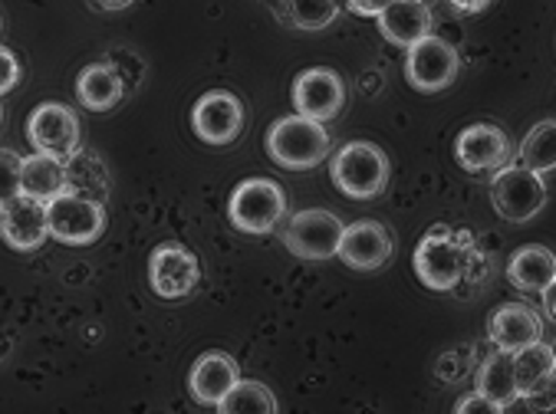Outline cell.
Masks as SVG:
<instances>
[{
  "mask_svg": "<svg viewBox=\"0 0 556 414\" xmlns=\"http://www.w3.org/2000/svg\"><path fill=\"white\" fill-rule=\"evenodd\" d=\"M329 178L346 197L372 200L389 184V158L372 142H350L329 161Z\"/></svg>",
  "mask_w": 556,
  "mask_h": 414,
  "instance_id": "1",
  "label": "cell"
},
{
  "mask_svg": "<svg viewBox=\"0 0 556 414\" xmlns=\"http://www.w3.org/2000/svg\"><path fill=\"white\" fill-rule=\"evenodd\" d=\"M267 155L287 171H309L329 155V132L306 116H283L267 132Z\"/></svg>",
  "mask_w": 556,
  "mask_h": 414,
  "instance_id": "2",
  "label": "cell"
},
{
  "mask_svg": "<svg viewBox=\"0 0 556 414\" xmlns=\"http://www.w3.org/2000/svg\"><path fill=\"white\" fill-rule=\"evenodd\" d=\"M287 215L283 187L270 178H248L228 200V218L244 234H270Z\"/></svg>",
  "mask_w": 556,
  "mask_h": 414,
  "instance_id": "3",
  "label": "cell"
},
{
  "mask_svg": "<svg viewBox=\"0 0 556 414\" xmlns=\"http://www.w3.org/2000/svg\"><path fill=\"white\" fill-rule=\"evenodd\" d=\"M491 204L504 221L527 224L546 207V181L523 165H504L491 181Z\"/></svg>",
  "mask_w": 556,
  "mask_h": 414,
  "instance_id": "4",
  "label": "cell"
},
{
  "mask_svg": "<svg viewBox=\"0 0 556 414\" xmlns=\"http://www.w3.org/2000/svg\"><path fill=\"white\" fill-rule=\"evenodd\" d=\"M47 224L50 237H56L60 244L86 247L99 241V234L105 231V207L102 200H92L86 194L63 191L53 200H47Z\"/></svg>",
  "mask_w": 556,
  "mask_h": 414,
  "instance_id": "5",
  "label": "cell"
},
{
  "mask_svg": "<svg viewBox=\"0 0 556 414\" xmlns=\"http://www.w3.org/2000/svg\"><path fill=\"white\" fill-rule=\"evenodd\" d=\"M343 221L323 211V207H309V211H300L287 221L283 231V244L293 257L300 260H329L340 250V237H343Z\"/></svg>",
  "mask_w": 556,
  "mask_h": 414,
  "instance_id": "6",
  "label": "cell"
},
{
  "mask_svg": "<svg viewBox=\"0 0 556 414\" xmlns=\"http://www.w3.org/2000/svg\"><path fill=\"white\" fill-rule=\"evenodd\" d=\"M343 106H346V82L340 79L337 69L313 66L293 79L296 116H306L313 122H329L343 113Z\"/></svg>",
  "mask_w": 556,
  "mask_h": 414,
  "instance_id": "7",
  "label": "cell"
},
{
  "mask_svg": "<svg viewBox=\"0 0 556 414\" xmlns=\"http://www.w3.org/2000/svg\"><path fill=\"white\" fill-rule=\"evenodd\" d=\"M191 129L204 145H231L244 132V106L228 89L204 92L191 109Z\"/></svg>",
  "mask_w": 556,
  "mask_h": 414,
  "instance_id": "8",
  "label": "cell"
},
{
  "mask_svg": "<svg viewBox=\"0 0 556 414\" xmlns=\"http://www.w3.org/2000/svg\"><path fill=\"white\" fill-rule=\"evenodd\" d=\"M405 76L418 92H441L448 89L458 76V50L444 43L441 37L428 34L418 43L408 47L405 56Z\"/></svg>",
  "mask_w": 556,
  "mask_h": 414,
  "instance_id": "9",
  "label": "cell"
},
{
  "mask_svg": "<svg viewBox=\"0 0 556 414\" xmlns=\"http://www.w3.org/2000/svg\"><path fill=\"white\" fill-rule=\"evenodd\" d=\"M465 247L455 244L448 234H428L415 247V273L428 289H455L465 276Z\"/></svg>",
  "mask_w": 556,
  "mask_h": 414,
  "instance_id": "10",
  "label": "cell"
},
{
  "mask_svg": "<svg viewBox=\"0 0 556 414\" xmlns=\"http://www.w3.org/2000/svg\"><path fill=\"white\" fill-rule=\"evenodd\" d=\"M27 139L37 152H47L66 161L79 148V119L70 106L43 102L27 119Z\"/></svg>",
  "mask_w": 556,
  "mask_h": 414,
  "instance_id": "11",
  "label": "cell"
},
{
  "mask_svg": "<svg viewBox=\"0 0 556 414\" xmlns=\"http://www.w3.org/2000/svg\"><path fill=\"white\" fill-rule=\"evenodd\" d=\"M198 257L181 244H162L149 257V283L162 299H181L198 286Z\"/></svg>",
  "mask_w": 556,
  "mask_h": 414,
  "instance_id": "12",
  "label": "cell"
},
{
  "mask_svg": "<svg viewBox=\"0 0 556 414\" xmlns=\"http://www.w3.org/2000/svg\"><path fill=\"white\" fill-rule=\"evenodd\" d=\"M455 158L471 174L497 171V168H504L510 161V139L504 135V129L488 126V122L468 126L455 139Z\"/></svg>",
  "mask_w": 556,
  "mask_h": 414,
  "instance_id": "13",
  "label": "cell"
},
{
  "mask_svg": "<svg viewBox=\"0 0 556 414\" xmlns=\"http://www.w3.org/2000/svg\"><path fill=\"white\" fill-rule=\"evenodd\" d=\"M0 237H4L14 250H37L50 237L47 200L17 194L11 204L0 207Z\"/></svg>",
  "mask_w": 556,
  "mask_h": 414,
  "instance_id": "14",
  "label": "cell"
},
{
  "mask_svg": "<svg viewBox=\"0 0 556 414\" xmlns=\"http://www.w3.org/2000/svg\"><path fill=\"white\" fill-rule=\"evenodd\" d=\"M337 257L353 270H379L392 257V237L379 221H356L343 228Z\"/></svg>",
  "mask_w": 556,
  "mask_h": 414,
  "instance_id": "15",
  "label": "cell"
},
{
  "mask_svg": "<svg viewBox=\"0 0 556 414\" xmlns=\"http://www.w3.org/2000/svg\"><path fill=\"white\" fill-rule=\"evenodd\" d=\"M238 378L241 368L228 352H204L188 372V391L198 404L217 407V401L238 385Z\"/></svg>",
  "mask_w": 556,
  "mask_h": 414,
  "instance_id": "16",
  "label": "cell"
},
{
  "mask_svg": "<svg viewBox=\"0 0 556 414\" xmlns=\"http://www.w3.org/2000/svg\"><path fill=\"white\" fill-rule=\"evenodd\" d=\"M488 336L501 352H517L543 339V320L523 302H504L494 309V316L488 323Z\"/></svg>",
  "mask_w": 556,
  "mask_h": 414,
  "instance_id": "17",
  "label": "cell"
},
{
  "mask_svg": "<svg viewBox=\"0 0 556 414\" xmlns=\"http://www.w3.org/2000/svg\"><path fill=\"white\" fill-rule=\"evenodd\" d=\"M510 362H514L517 398H536V394L549 391L553 372H556V352H553L549 342L536 339V342L510 352Z\"/></svg>",
  "mask_w": 556,
  "mask_h": 414,
  "instance_id": "18",
  "label": "cell"
},
{
  "mask_svg": "<svg viewBox=\"0 0 556 414\" xmlns=\"http://www.w3.org/2000/svg\"><path fill=\"white\" fill-rule=\"evenodd\" d=\"M376 21H379L382 37L405 50L431 34V11L421 4V0H392Z\"/></svg>",
  "mask_w": 556,
  "mask_h": 414,
  "instance_id": "19",
  "label": "cell"
},
{
  "mask_svg": "<svg viewBox=\"0 0 556 414\" xmlns=\"http://www.w3.org/2000/svg\"><path fill=\"white\" fill-rule=\"evenodd\" d=\"M126 92V82L113 63H92L79 73L76 79V95L86 109L92 113H109L119 106V99Z\"/></svg>",
  "mask_w": 556,
  "mask_h": 414,
  "instance_id": "20",
  "label": "cell"
},
{
  "mask_svg": "<svg viewBox=\"0 0 556 414\" xmlns=\"http://www.w3.org/2000/svg\"><path fill=\"white\" fill-rule=\"evenodd\" d=\"M507 280L520 289V293H543L546 286L556 283V257L549 247H520L510 263H507Z\"/></svg>",
  "mask_w": 556,
  "mask_h": 414,
  "instance_id": "21",
  "label": "cell"
},
{
  "mask_svg": "<svg viewBox=\"0 0 556 414\" xmlns=\"http://www.w3.org/2000/svg\"><path fill=\"white\" fill-rule=\"evenodd\" d=\"M66 191V165L47 152H34L21 161V194L37 200H53Z\"/></svg>",
  "mask_w": 556,
  "mask_h": 414,
  "instance_id": "22",
  "label": "cell"
},
{
  "mask_svg": "<svg viewBox=\"0 0 556 414\" xmlns=\"http://www.w3.org/2000/svg\"><path fill=\"white\" fill-rule=\"evenodd\" d=\"M478 391L494 401L501 411L510 407L517 401V385H514V362L510 352H494L491 359H484V365L478 368Z\"/></svg>",
  "mask_w": 556,
  "mask_h": 414,
  "instance_id": "23",
  "label": "cell"
},
{
  "mask_svg": "<svg viewBox=\"0 0 556 414\" xmlns=\"http://www.w3.org/2000/svg\"><path fill=\"white\" fill-rule=\"evenodd\" d=\"M66 191H76V194H86L92 200H105L109 194V174L102 168V161L89 152H73L66 161Z\"/></svg>",
  "mask_w": 556,
  "mask_h": 414,
  "instance_id": "24",
  "label": "cell"
},
{
  "mask_svg": "<svg viewBox=\"0 0 556 414\" xmlns=\"http://www.w3.org/2000/svg\"><path fill=\"white\" fill-rule=\"evenodd\" d=\"M517 158H520L523 168H530V171H536V174L546 178V174L553 171V165H556V122H553V119L536 122V126L523 135Z\"/></svg>",
  "mask_w": 556,
  "mask_h": 414,
  "instance_id": "25",
  "label": "cell"
},
{
  "mask_svg": "<svg viewBox=\"0 0 556 414\" xmlns=\"http://www.w3.org/2000/svg\"><path fill=\"white\" fill-rule=\"evenodd\" d=\"M277 398L264 381H248L238 378V385L217 401L220 414H277Z\"/></svg>",
  "mask_w": 556,
  "mask_h": 414,
  "instance_id": "26",
  "label": "cell"
},
{
  "mask_svg": "<svg viewBox=\"0 0 556 414\" xmlns=\"http://www.w3.org/2000/svg\"><path fill=\"white\" fill-rule=\"evenodd\" d=\"M280 4L287 21L300 30H326L340 14L337 0H280Z\"/></svg>",
  "mask_w": 556,
  "mask_h": 414,
  "instance_id": "27",
  "label": "cell"
},
{
  "mask_svg": "<svg viewBox=\"0 0 556 414\" xmlns=\"http://www.w3.org/2000/svg\"><path fill=\"white\" fill-rule=\"evenodd\" d=\"M21 155L11 148H0V207L11 204L21 194Z\"/></svg>",
  "mask_w": 556,
  "mask_h": 414,
  "instance_id": "28",
  "label": "cell"
},
{
  "mask_svg": "<svg viewBox=\"0 0 556 414\" xmlns=\"http://www.w3.org/2000/svg\"><path fill=\"white\" fill-rule=\"evenodd\" d=\"M17 79H21V63H17V56H14L8 47H0V95L11 92V89L17 86Z\"/></svg>",
  "mask_w": 556,
  "mask_h": 414,
  "instance_id": "29",
  "label": "cell"
},
{
  "mask_svg": "<svg viewBox=\"0 0 556 414\" xmlns=\"http://www.w3.org/2000/svg\"><path fill=\"white\" fill-rule=\"evenodd\" d=\"M455 411H458V414H497L501 407H497L494 401H488L481 391H471V394H465V398L455 404Z\"/></svg>",
  "mask_w": 556,
  "mask_h": 414,
  "instance_id": "30",
  "label": "cell"
},
{
  "mask_svg": "<svg viewBox=\"0 0 556 414\" xmlns=\"http://www.w3.org/2000/svg\"><path fill=\"white\" fill-rule=\"evenodd\" d=\"M350 4V11L353 14H359V17H379L392 0H346Z\"/></svg>",
  "mask_w": 556,
  "mask_h": 414,
  "instance_id": "31",
  "label": "cell"
},
{
  "mask_svg": "<svg viewBox=\"0 0 556 414\" xmlns=\"http://www.w3.org/2000/svg\"><path fill=\"white\" fill-rule=\"evenodd\" d=\"M491 0H452V8H458L462 14H481Z\"/></svg>",
  "mask_w": 556,
  "mask_h": 414,
  "instance_id": "32",
  "label": "cell"
},
{
  "mask_svg": "<svg viewBox=\"0 0 556 414\" xmlns=\"http://www.w3.org/2000/svg\"><path fill=\"white\" fill-rule=\"evenodd\" d=\"M96 8H102V11H126V8H132L136 0H92Z\"/></svg>",
  "mask_w": 556,
  "mask_h": 414,
  "instance_id": "33",
  "label": "cell"
},
{
  "mask_svg": "<svg viewBox=\"0 0 556 414\" xmlns=\"http://www.w3.org/2000/svg\"><path fill=\"white\" fill-rule=\"evenodd\" d=\"M543 309H546V320H556V309H553V286H546L543 293Z\"/></svg>",
  "mask_w": 556,
  "mask_h": 414,
  "instance_id": "34",
  "label": "cell"
},
{
  "mask_svg": "<svg viewBox=\"0 0 556 414\" xmlns=\"http://www.w3.org/2000/svg\"><path fill=\"white\" fill-rule=\"evenodd\" d=\"M0 119H4V109H0Z\"/></svg>",
  "mask_w": 556,
  "mask_h": 414,
  "instance_id": "35",
  "label": "cell"
}]
</instances>
